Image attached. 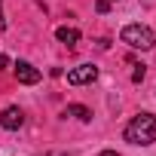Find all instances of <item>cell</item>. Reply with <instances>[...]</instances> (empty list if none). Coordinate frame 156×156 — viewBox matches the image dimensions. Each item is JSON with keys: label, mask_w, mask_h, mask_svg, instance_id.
Listing matches in <instances>:
<instances>
[{"label": "cell", "mask_w": 156, "mask_h": 156, "mask_svg": "<svg viewBox=\"0 0 156 156\" xmlns=\"http://www.w3.org/2000/svg\"><path fill=\"white\" fill-rule=\"evenodd\" d=\"M144 76H147V67H144V64H138V67H135V73H132V83H144Z\"/></svg>", "instance_id": "ba28073f"}, {"label": "cell", "mask_w": 156, "mask_h": 156, "mask_svg": "<svg viewBox=\"0 0 156 156\" xmlns=\"http://www.w3.org/2000/svg\"><path fill=\"white\" fill-rule=\"evenodd\" d=\"M55 37H58V43H64V46H70V49L80 43V31H76V28H58Z\"/></svg>", "instance_id": "52a82bcc"}, {"label": "cell", "mask_w": 156, "mask_h": 156, "mask_svg": "<svg viewBox=\"0 0 156 156\" xmlns=\"http://www.w3.org/2000/svg\"><path fill=\"white\" fill-rule=\"evenodd\" d=\"M110 3H116V0H110Z\"/></svg>", "instance_id": "5bb4252c"}, {"label": "cell", "mask_w": 156, "mask_h": 156, "mask_svg": "<svg viewBox=\"0 0 156 156\" xmlns=\"http://www.w3.org/2000/svg\"><path fill=\"white\" fill-rule=\"evenodd\" d=\"M6 64H9V61H6V55H0V70H3Z\"/></svg>", "instance_id": "8fae6325"}, {"label": "cell", "mask_w": 156, "mask_h": 156, "mask_svg": "<svg viewBox=\"0 0 156 156\" xmlns=\"http://www.w3.org/2000/svg\"><path fill=\"white\" fill-rule=\"evenodd\" d=\"M119 40H122L126 46H132V49H141V52H147V49L156 46V34H153L147 25H126V28L119 31Z\"/></svg>", "instance_id": "7a4b0ae2"}, {"label": "cell", "mask_w": 156, "mask_h": 156, "mask_svg": "<svg viewBox=\"0 0 156 156\" xmlns=\"http://www.w3.org/2000/svg\"><path fill=\"white\" fill-rule=\"evenodd\" d=\"M95 76H98L95 64H76V67L67 70V83L70 86H86V83H95Z\"/></svg>", "instance_id": "3957f363"}, {"label": "cell", "mask_w": 156, "mask_h": 156, "mask_svg": "<svg viewBox=\"0 0 156 156\" xmlns=\"http://www.w3.org/2000/svg\"><path fill=\"white\" fill-rule=\"evenodd\" d=\"M64 116H76L80 122H92V110L86 104H67L64 107Z\"/></svg>", "instance_id": "8992f818"}, {"label": "cell", "mask_w": 156, "mask_h": 156, "mask_svg": "<svg viewBox=\"0 0 156 156\" xmlns=\"http://www.w3.org/2000/svg\"><path fill=\"white\" fill-rule=\"evenodd\" d=\"M12 67H16V80H19V83H25V86H34V83H40V76H43V73H40V70H37L31 61H16Z\"/></svg>", "instance_id": "277c9868"}, {"label": "cell", "mask_w": 156, "mask_h": 156, "mask_svg": "<svg viewBox=\"0 0 156 156\" xmlns=\"http://www.w3.org/2000/svg\"><path fill=\"white\" fill-rule=\"evenodd\" d=\"M95 9H98V12H107V9H110V0H98Z\"/></svg>", "instance_id": "9c48e42d"}, {"label": "cell", "mask_w": 156, "mask_h": 156, "mask_svg": "<svg viewBox=\"0 0 156 156\" xmlns=\"http://www.w3.org/2000/svg\"><path fill=\"white\" fill-rule=\"evenodd\" d=\"M0 31H6V16H3V0H0Z\"/></svg>", "instance_id": "30bf717a"}, {"label": "cell", "mask_w": 156, "mask_h": 156, "mask_svg": "<svg viewBox=\"0 0 156 156\" xmlns=\"http://www.w3.org/2000/svg\"><path fill=\"white\" fill-rule=\"evenodd\" d=\"M101 156H119V153H116V150H104Z\"/></svg>", "instance_id": "7c38bea8"}, {"label": "cell", "mask_w": 156, "mask_h": 156, "mask_svg": "<svg viewBox=\"0 0 156 156\" xmlns=\"http://www.w3.org/2000/svg\"><path fill=\"white\" fill-rule=\"evenodd\" d=\"M25 126V113L22 107H6L3 113H0V129H6V132H16Z\"/></svg>", "instance_id": "5b68a950"}, {"label": "cell", "mask_w": 156, "mask_h": 156, "mask_svg": "<svg viewBox=\"0 0 156 156\" xmlns=\"http://www.w3.org/2000/svg\"><path fill=\"white\" fill-rule=\"evenodd\" d=\"M126 141L129 144H138V147H150L156 141V116L153 113L132 116V122L126 126Z\"/></svg>", "instance_id": "6da1fadb"}, {"label": "cell", "mask_w": 156, "mask_h": 156, "mask_svg": "<svg viewBox=\"0 0 156 156\" xmlns=\"http://www.w3.org/2000/svg\"><path fill=\"white\" fill-rule=\"evenodd\" d=\"M58 156H67V153H58Z\"/></svg>", "instance_id": "4fadbf2b"}]
</instances>
